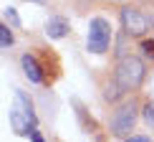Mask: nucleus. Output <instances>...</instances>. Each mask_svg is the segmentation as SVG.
<instances>
[{
	"mask_svg": "<svg viewBox=\"0 0 154 142\" xmlns=\"http://www.w3.org/2000/svg\"><path fill=\"white\" fill-rule=\"evenodd\" d=\"M5 21H8L13 28H18V25H20V18H18V13L13 10V8H5Z\"/></svg>",
	"mask_w": 154,
	"mask_h": 142,
	"instance_id": "10",
	"label": "nucleus"
},
{
	"mask_svg": "<svg viewBox=\"0 0 154 142\" xmlns=\"http://www.w3.org/2000/svg\"><path fill=\"white\" fill-rule=\"evenodd\" d=\"M144 119L154 127V107H152V104H146V107H144Z\"/></svg>",
	"mask_w": 154,
	"mask_h": 142,
	"instance_id": "12",
	"label": "nucleus"
},
{
	"mask_svg": "<svg viewBox=\"0 0 154 142\" xmlns=\"http://www.w3.org/2000/svg\"><path fill=\"white\" fill-rule=\"evenodd\" d=\"M142 51L149 59H154V38H149V41H142Z\"/></svg>",
	"mask_w": 154,
	"mask_h": 142,
	"instance_id": "11",
	"label": "nucleus"
},
{
	"mask_svg": "<svg viewBox=\"0 0 154 142\" xmlns=\"http://www.w3.org/2000/svg\"><path fill=\"white\" fill-rule=\"evenodd\" d=\"M121 94H124V86H121L119 81L109 84V86L104 89V99H106V102H114V99H116V96H121Z\"/></svg>",
	"mask_w": 154,
	"mask_h": 142,
	"instance_id": "8",
	"label": "nucleus"
},
{
	"mask_svg": "<svg viewBox=\"0 0 154 142\" xmlns=\"http://www.w3.org/2000/svg\"><path fill=\"white\" fill-rule=\"evenodd\" d=\"M10 43H13V33H10V28H8V25H0V46L8 48Z\"/></svg>",
	"mask_w": 154,
	"mask_h": 142,
	"instance_id": "9",
	"label": "nucleus"
},
{
	"mask_svg": "<svg viewBox=\"0 0 154 142\" xmlns=\"http://www.w3.org/2000/svg\"><path fill=\"white\" fill-rule=\"evenodd\" d=\"M121 25H124V33H129V36H144L149 31V21L134 8L121 10Z\"/></svg>",
	"mask_w": 154,
	"mask_h": 142,
	"instance_id": "5",
	"label": "nucleus"
},
{
	"mask_svg": "<svg viewBox=\"0 0 154 142\" xmlns=\"http://www.w3.org/2000/svg\"><path fill=\"white\" fill-rule=\"evenodd\" d=\"M144 61L137 59V56H124L116 66V81L124 86V92H131V89H139L144 81Z\"/></svg>",
	"mask_w": 154,
	"mask_h": 142,
	"instance_id": "1",
	"label": "nucleus"
},
{
	"mask_svg": "<svg viewBox=\"0 0 154 142\" xmlns=\"http://www.w3.org/2000/svg\"><path fill=\"white\" fill-rule=\"evenodd\" d=\"M134 124H137V104H131V102L119 107L111 114V132L116 137H126L129 130H134Z\"/></svg>",
	"mask_w": 154,
	"mask_h": 142,
	"instance_id": "4",
	"label": "nucleus"
},
{
	"mask_svg": "<svg viewBox=\"0 0 154 142\" xmlns=\"http://www.w3.org/2000/svg\"><path fill=\"white\" fill-rule=\"evenodd\" d=\"M68 21L66 18H51V21L46 23V33L51 38H63V36H68Z\"/></svg>",
	"mask_w": 154,
	"mask_h": 142,
	"instance_id": "7",
	"label": "nucleus"
},
{
	"mask_svg": "<svg viewBox=\"0 0 154 142\" xmlns=\"http://www.w3.org/2000/svg\"><path fill=\"white\" fill-rule=\"evenodd\" d=\"M10 124L18 134H28L35 130V114H33V104L23 92H15V104L10 112Z\"/></svg>",
	"mask_w": 154,
	"mask_h": 142,
	"instance_id": "2",
	"label": "nucleus"
},
{
	"mask_svg": "<svg viewBox=\"0 0 154 142\" xmlns=\"http://www.w3.org/2000/svg\"><path fill=\"white\" fill-rule=\"evenodd\" d=\"M20 66H23V71H25V76H28L33 84H41L43 81V71H41V63H38L33 56H28L25 53L23 59H20Z\"/></svg>",
	"mask_w": 154,
	"mask_h": 142,
	"instance_id": "6",
	"label": "nucleus"
},
{
	"mask_svg": "<svg viewBox=\"0 0 154 142\" xmlns=\"http://www.w3.org/2000/svg\"><path fill=\"white\" fill-rule=\"evenodd\" d=\"M111 43V23L106 18H94L88 23V38H86V48L91 53H104Z\"/></svg>",
	"mask_w": 154,
	"mask_h": 142,
	"instance_id": "3",
	"label": "nucleus"
}]
</instances>
